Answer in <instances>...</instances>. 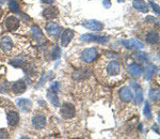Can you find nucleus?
Here are the masks:
<instances>
[{
	"mask_svg": "<svg viewBox=\"0 0 160 139\" xmlns=\"http://www.w3.org/2000/svg\"><path fill=\"white\" fill-rule=\"evenodd\" d=\"M106 74L108 77H114L118 76L121 74V64L118 61H110L106 64Z\"/></svg>",
	"mask_w": 160,
	"mask_h": 139,
	"instance_id": "nucleus-1",
	"label": "nucleus"
},
{
	"mask_svg": "<svg viewBox=\"0 0 160 139\" xmlns=\"http://www.w3.org/2000/svg\"><path fill=\"white\" fill-rule=\"evenodd\" d=\"M60 112H61L62 118H64V119H71V118H73L75 114H76V109H75V106L72 103L66 102L62 105Z\"/></svg>",
	"mask_w": 160,
	"mask_h": 139,
	"instance_id": "nucleus-2",
	"label": "nucleus"
},
{
	"mask_svg": "<svg viewBox=\"0 0 160 139\" xmlns=\"http://www.w3.org/2000/svg\"><path fill=\"white\" fill-rule=\"evenodd\" d=\"M97 58V50L96 48H87L82 51L81 59L87 63H91Z\"/></svg>",
	"mask_w": 160,
	"mask_h": 139,
	"instance_id": "nucleus-3",
	"label": "nucleus"
},
{
	"mask_svg": "<svg viewBox=\"0 0 160 139\" xmlns=\"http://www.w3.org/2000/svg\"><path fill=\"white\" fill-rule=\"evenodd\" d=\"M118 96L125 103H130L133 100V93L128 87H122L118 90Z\"/></svg>",
	"mask_w": 160,
	"mask_h": 139,
	"instance_id": "nucleus-4",
	"label": "nucleus"
},
{
	"mask_svg": "<svg viewBox=\"0 0 160 139\" xmlns=\"http://www.w3.org/2000/svg\"><path fill=\"white\" fill-rule=\"evenodd\" d=\"M4 26L9 31H15L19 27V19L15 16H9L4 20Z\"/></svg>",
	"mask_w": 160,
	"mask_h": 139,
	"instance_id": "nucleus-5",
	"label": "nucleus"
},
{
	"mask_svg": "<svg viewBox=\"0 0 160 139\" xmlns=\"http://www.w3.org/2000/svg\"><path fill=\"white\" fill-rule=\"evenodd\" d=\"M83 26L86 28H88V29L93 30V31H102V30L104 29V24L95 19L87 20V22L83 23Z\"/></svg>",
	"mask_w": 160,
	"mask_h": 139,
	"instance_id": "nucleus-6",
	"label": "nucleus"
},
{
	"mask_svg": "<svg viewBox=\"0 0 160 139\" xmlns=\"http://www.w3.org/2000/svg\"><path fill=\"white\" fill-rule=\"evenodd\" d=\"M80 41L82 42H97V43H107L108 39L105 37H97L93 34H83L80 37Z\"/></svg>",
	"mask_w": 160,
	"mask_h": 139,
	"instance_id": "nucleus-7",
	"label": "nucleus"
},
{
	"mask_svg": "<svg viewBox=\"0 0 160 139\" xmlns=\"http://www.w3.org/2000/svg\"><path fill=\"white\" fill-rule=\"evenodd\" d=\"M13 47V41L10 37H3L0 39V48L4 53H11Z\"/></svg>",
	"mask_w": 160,
	"mask_h": 139,
	"instance_id": "nucleus-8",
	"label": "nucleus"
},
{
	"mask_svg": "<svg viewBox=\"0 0 160 139\" xmlns=\"http://www.w3.org/2000/svg\"><path fill=\"white\" fill-rule=\"evenodd\" d=\"M74 38V31L71 29H65L61 34V45L63 47L68 45V43L72 41V39Z\"/></svg>",
	"mask_w": 160,
	"mask_h": 139,
	"instance_id": "nucleus-9",
	"label": "nucleus"
},
{
	"mask_svg": "<svg viewBox=\"0 0 160 139\" xmlns=\"http://www.w3.org/2000/svg\"><path fill=\"white\" fill-rule=\"evenodd\" d=\"M32 125L38 130H42L46 125V118L43 115H37L32 118Z\"/></svg>",
	"mask_w": 160,
	"mask_h": 139,
	"instance_id": "nucleus-10",
	"label": "nucleus"
},
{
	"mask_svg": "<svg viewBox=\"0 0 160 139\" xmlns=\"http://www.w3.org/2000/svg\"><path fill=\"white\" fill-rule=\"evenodd\" d=\"M17 106L19 107V109L22 110V112H27L30 111L31 108H32V102L28 99H19L16 101Z\"/></svg>",
	"mask_w": 160,
	"mask_h": 139,
	"instance_id": "nucleus-11",
	"label": "nucleus"
},
{
	"mask_svg": "<svg viewBox=\"0 0 160 139\" xmlns=\"http://www.w3.org/2000/svg\"><path fill=\"white\" fill-rule=\"evenodd\" d=\"M27 89V85L24 80H18L12 85V92L14 94H22Z\"/></svg>",
	"mask_w": 160,
	"mask_h": 139,
	"instance_id": "nucleus-12",
	"label": "nucleus"
},
{
	"mask_svg": "<svg viewBox=\"0 0 160 139\" xmlns=\"http://www.w3.org/2000/svg\"><path fill=\"white\" fill-rule=\"evenodd\" d=\"M122 43L128 49H141V48H143V44L137 40H124L122 41Z\"/></svg>",
	"mask_w": 160,
	"mask_h": 139,
	"instance_id": "nucleus-13",
	"label": "nucleus"
},
{
	"mask_svg": "<svg viewBox=\"0 0 160 139\" xmlns=\"http://www.w3.org/2000/svg\"><path fill=\"white\" fill-rule=\"evenodd\" d=\"M46 31L49 35H53V37H57V35L60 33L61 28L59 25L55 24V23H49V24L46 25Z\"/></svg>",
	"mask_w": 160,
	"mask_h": 139,
	"instance_id": "nucleus-14",
	"label": "nucleus"
},
{
	"mask_svg": "<svg viewBox=\"0 0 160 139\" xmlns=\"http://www.w3.org/2000/svg\"><path fill=\"white\" fill-rule=\"evenodd\" d=\"M59 15V10L56 7H49L46 8L43 11V16L46 18H55Z\"/></svg>",
	"mask_w": 160,
	"mask_h": 139,
	"instance_id": "nucleus-15",
	"label": "nucleus"
},
{
	"mask_svg": "<svg viewBox=\"0 0 160 139\" xmlns=\"http://www.w3.org/2000/svg\"><path fill=\"white\" fill-rule=\"evenodd\" d=\"M7 119L10 126H15V125H17V123L19 121V116L16 111H10L8 112Z\"/></svg>",
	"mask_w": 160,
	"mask_h": 139,
	"instance_id": "nucleus-16",
	"label": "nucleus"
},
{
	"mask_svg": "<svg viewBox=\"0 0 160 139\" xmlns=\"http://www.w3.org/2000/svg\"><path fill=\"white\" fill-rule=\"evenodd\" d=\"M132 6L136 10H138V11H140L142 13H148V4H146L144 1H142V0H135V1L132 2Z\"/></svg>",
	"mask_w": 160,
	"mask_h": 139,
	"instance_id": "nucleus-17",
	"label": "nucleus"
},
{
	"mask_svg": "<svg viewBox=\"0 0 160 139\" xmlns=\"http://www.w3.org/2000/svg\"><path fill=\"white\" fill-rule=\"evenodd\" d=\"M88 76H89V71H87V70H84V69L77 70L73 74V78L76 79V80H81V79L87 78Z\"/></svg>",
	"mask_w": 160,
	"mask_h": 139,
	"instance_id": "nucleus-18",
	"label": "nucleus"
},
{
	"mask_svg": "<svg viewBox=\"0 0 160 139\" xmlns=\"http://www.w3.org/2000/svg\"><path fill=\"white\" fill-rule=\"evenodd\" d=\"M47 97L49 100V102L55 106H59V99H58V95H57V92L53 91V90L49 89L47 91Z\"/></svg>",
	"mask_w": 160,
	"mask_h": 139,
	"instance_id": "nucleus-19",
	"label": "nucleus"
},
{
	"mask_svg": "<svg viewBox=\"0 0 160 139\" xmlns=\"http://www.w3.org/2000/svg\"><path fill=\"white\" fill-rule=\"evenodd\" d=\"M132 86L136 90V102L138 103L139 105L142 103V100H143V93H142V89L141 87L139 86L137 82H132Z\"/></svg>",
	"mask_w": 160,
	"mask_h": 139,
	"instance_id": "nucleus-20",
	"label": "nucleus"
},
{
	"mask_svg": "<svg viewBox=\"0 0 160 139\" xmlns=\"http://www.w3.org/2000/svg\"><path fill=\"white\" fill-rule=\"evenodd\" d=\"M128 70H129V72H130V74L132 76H140L141 74H142V68L139 64H136V63H133V64H131V65H129V68H128Z\"/></svg>",
	"mask_w": 160,
	"mask_h": 139,
	"instance_id": "nucleus-21",
	"label": "nucleus"
},
{
	"mask_svg": "<svg viewBox=\"0 0 160 139\" xmlns=\"http://www.w3.org/2000/svg\"><path fill=\"white\" fill-rule=\"evenodd\" d=\"M159 40V37H158V33L156 31H152L149 32L148 35H146V41L151 44H154V43H157Z\"/></svg>",
	"mask_w": 160,
	"mask_h": 139,
	"instance_id": "nucleus-22",
	"label": "nucleus"
},
{
	"mask_svg": "<svg viewBox=\"0 0 160 139\" xmlns=\"http://www.w3.org/2000/svg\"><path fill=\"white\" fill-rule=\"evenodd\" d=\"M31 32L37 38V40H40V39L43 38V32L38 26H32V27H31Z\"/></svg>",
	"mask_w": 160,
	"mask_h": 139,
	"instance_id": "nucleus-23",
	"label": "nucleus"
},
{
	"mask_svg": "<svg viewBox=\"0 0 160 139\" xmlns=\"http://www.w3.org/2000/svg\"><path fill=\"white\" fill-rule=\"evenodd\" d=\"M9 7H10V10L14 13H19V6L15 0H12V1L9 2Z\"/></svg>",
	"mask_w": 160,
	"mask_h": 139,
	"instance_id": "nucleus-24",
	"label": "nucleus"
},
{
	"mask_svg": "<svg viewBox=\"0 0 160 139\" xmlns=\"http://www.w3.org/2000/svg\"><path fill=\"white\" fill-rule=\"evenodd\" d=\"M149 99L153 102H157L159 100V91L158 90H151L149 91Z\"/></svg>",
	"mask_w": 160,
	"mask_h": 139,
	"instance_id": "nucleus-25",
	"label": "nucleus"
},
{
	"mask_svg": "<svg viewBox=\"0 0 160 139\" xmlns=\"http://www.w3.org/2000/svg\"><path fill=\"white\" fill-rule=\"evenodd\" d=\"M156 73V66L155 65H151L149 68H148V73H146V77L145 78L149 80V79L152 78V77L154 76V74Z\"/></svg>",
	"mask_w": 160,
	"mask_h": 139,
	"instance_id": "nucleus-26",
	"label": "nucleus"
},
{
	"mask_svg": "<svg viewBox=\"0 0 160 139\" xmlns=\"http://www.w3.org/2000/svg\"><path fill=\"white\" fill-rule=\"evenodd\" d=\"M61 57V50L59 46H56L55 49L52 50V59L53 60H58Z\"/></svg>",
	"mask_w": 160,
	"mask_h": 139,
	"instance_id": "nucleus-27",
	"label": "nucleus"
},
{
	"mask_svg": "<svg viewBox=\"0 0 160 139\" xmlns=\"http://www.w3.org/2000/svg\"><path fill=\"white\" fill-rule=\"evenodd\" d=\"M144 116H145L148 119H151V118H152L151 107H149V104L148 102L145 103V106H144Z\"/></svg>",
	"mask_w": 160,
	"mask_h": 139,
	"instance_id": "nucleus-28",
	"label": "nucleus"
},
{
	"mask_svg": "<svg viewBox=\"0 0 160 139\" xmlns=\"http://www.w3.org/2000/svg\"><path fill=\"white\" fill-rule=\"evenodd\" d=\"M22 58H15L14 60H12V61H10V63L12 64V65H14L15 68H17V66H19V65H22Z\"/></svg>",
	"mask_w": 160,
	"mask_h": 139,
	"instance_id": "nucleus-29",
	"label": "nucleus"
},
{
	"mask_svg": "<svg viewBox=\"0 0 160 139\" xmlns=\"http://www.w3.org/2000/svg\"><path fill=\"white\" fill-rule=\"evenodd\" d=\"M149 4H151V7L154 9V11L159 15L160 14V10H159V6H158V4H156L154 1H149Z\"/></svg>",
	"mask_w": 160,
	"mask_h": 139,
	"instance_id": "nucleus-30",
	"label": "nucleus"
},
{
	"mask_svg": "<svg viewBox=\"0 0 160 139\" xmlns=\"http://www.w3.org/2000/svg\"><path fill=\"white\" fill-rule=\"evenodd\" d=\"M9 137V134L7 131L4 130H0V138H8Z\"/></svg>",
	"mask_w": 160,
	"mask_h": 139,
	"instance_id": "nucleus-31",
	"label": "nucleus"
},
{
	"mask_svg": "<svg viewBox=\"0 0 160 139\" xmlns=\"http://www.w3.org/2000/svg\"><path fill=\"white\" fill-rule=\"evenodd\" d=\"M51 90H53V91H56V92H58L59 91V84L58 82H53L52 85H51Z\"/></svg>",
	"mask_w": 160,
	"mask_h": 139,
	"instance_id": "nucleus-32",
	"label": "nucleus"
},
{
	"mask_svg": "<svg viewBox=\"0 0 160 139\" xmlns=\"http://www.w3.org/2000/svg\"><path fill=\"white\" fill-rule=\"evenodd\" d=\"M102 4H104L105 8H110L111 7V1L110 0H102Z\"/></svg>",
	"mask_w": 160,
	"mask_h": 139,
	"instance_id": "nucleus-33",
	"label": "nucleus"
},
{
	"mask_svg": "<svg viewBox=\"0 0 160 139\" xmlns=\"http://www.w3.org/2000/svg\"><path fill=\"white\" fill-rule=\"evenodd\" d=\"M53 1H55V0H42V2H44V3H48V4L53 3Z\"/></svg>",
	"mask_w": 160,
	"mask_h": 139,
	"instance_id": "nucleus-34",
	"label": "nucleus"
},
{
	"mask_svg": "<svg viewBox=\"0 0 160 139\" xmlns=\"http://www.w3.org/2000/svg\"><path fill=\"white\" fill-rule=\"evenodd\" d=\"M157 127H158V125L155 124V125H154V130H155V131H157V133H159V131H158V128H157Z\"/></svg>",
	"mask_w": 160,
	"mask_h": 139,
	"instance_id": "nucleus-35",
	"label": "nucleus"
},
{
	"mask_svg": "<svg viewBox=\"0 0 160 139\" xmlns=\"http://www.w3.org/2000/svg\"><path fill=\"white\" fill-rule=\"evenodd\" d=\"M1 16H2V9L0 8V17H1Z\"/></svg>",
	"mask_w": 160,
	"mask_h": 139,
	"instance_id": "nucleus-36",
	"label": "nucleus"
},
{
	"mask_svg": "<svg viewBox=\"0 0 160 139\" xmlns=\"http://www.w3.org/2000/svg\"><path fill=\"white\" fill-rule=\"evenodd\" d=\"M118 2H124L125 0H118Z\"/></svg>",
	"mask_w": 160,
	"mask_h": 139,
	"instance_id": "nucleus-37",
	"label": "nucleus"
},
{
	"mask_svg": "<svg viewBox=\"0 0 160 139\" xmlns=\"http://www.w3.org/2000/svg\"><path fill=\"white\" fill-rule=\"evenodd\" d=\"M1 101H2V100H1V99H0V104H1Z\"/></svg>",
	"mask_w": 160,
	"mask_h": 139,
	"instance_id": "nucleus-38",
	"label": "nucleus"
}]
</instances>
